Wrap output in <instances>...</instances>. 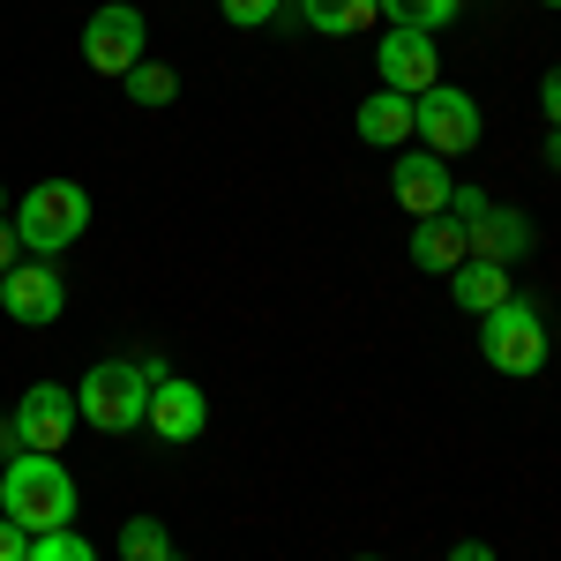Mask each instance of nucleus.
I'll return each instance as SVG.
<instances>
[{
	"instance_id": "f257e3e1",
	"label": "nucleus",
	"mask_w": 561,
	"mask_h": 561,
	"mask_svg": "<svg viewBox=\"0 0 561 561\" xmlns=\"http://www.w3.org/2000/svg\"><path fill=\"white\" fill-rule=\"evenodd\" d=\"M0 517H15L31 539L38 531H68L76 524V479H68V465L38 457V449L8 457V472H0Z\"/></svg>"
},
{
	"instance_id": "f03ea898",
	"label": "nucleus",
	"mask_w": 561,
	"mask_h": 561,
	"mask_svg": "<svg viewBox=\"0 0 561 561\" xmlns=\"http://www.w3.org/2000/svg\"><path fill=\"white\" fill-rule=\"evenodd\" d=\"M15 240H23V255H60V248H76L90 232V195L76 187V180H38L23 203H15Z\"/></svg>"
},
{
	"instance_id": "7ed1b4c3",
	"label": "nucleus",
	"mask_w": 561,
	"mask_h": 561,
	"mask_svg": "<svg viewBox=\"0 0 561 561\" xmlns=\"http://www.w3.org/2000/svg\"><path fill=\"white\" fill-rule=\"evenodd\" d=\"M76 412L98 434H135L150 420V375L135 359H98L83 382H76Z\"/></svg>"
},
{
	"instance_id": "20e7f679",
	"label": "nucleus",
	"mask_w": 561,
	"mask_h": 561,
	"mask_svg": "<svg viewBox=\"0 0 561 561\" xmlns=\"http://www.w3.org/2000/svg\"><path fill=\"white\" fill-rule=\"evenodd\" d=\"M479 352H486L494 375H539L547 367V322H539V307L517 293L494 314H479Z\"/></svg>"
},
{
	"instance_id": "39448f33",
	"label": "nucleus",
	"mask_w": 561,
	"mask_h": 561,
	"mask_svg": "<svg viewBox=\"0 0 561 561\" xmlns=\"http://www.w3.org/2000/svg\"><path fill=\"white\" fill-rule=\"evenodd\" d=\"M412 121H420V150H434V158H472L479 150V98L457 83H434L412 98Z\"/></svg>"
},
{
	"instance_id": "423d86ee",
	"label": "nucleus",
	"mask_w": 561,
	"mask_h": 561,
	"mask_svg": "<svg viewBox=\"0 0 561 561\" xmlns=\"http://www.w3.org/2000/svg\"><path fill=\"white\" fill-rule=\"evenodd\" d=\"M8 427H15V449L60 457V449H68V434L83 427V412H76V389H60V382H31L23 397H15Z\"/></svg>"
},
{
	"instance_id": "0eeeda50",
	"label": "nucleus",
	"mask_w": 561,
	"mask_h": 561,
	"mask_svg": "<svg viewBox=\"0 0 561 561\" xmlns=\"http://www.w3.org/2000/svg\"><path fill=\"white\" fill-rule=\"evenodd\" d=\"M142 45H150V31H142V8H128V0H105V8L83 23V60H90V76H113V83H121L135 60H150Z\"/></svg>"
},
{
	"instance_id": "6e6552de",
	"label": "nucleus",
	"mask_w": 561,
	"mask_h": 561,
	"mask_svg": "<svg viewBox=\"0 0 561 561\" xmlns=\"http://www.w3.org/2000/svg\"><path fill=\"white\" fill-rule=\"evenodd\" d=\"M0 307H8V322H23V330H45V322H60V307H68V285H60V270L45 255L15 262L8 277H0Z\"/></svg>"
},
{
	"instance_id": "1a4fd4ad",
	"label": "nucleus",
	"mask_w": 561,
	"mask_h": 561,
	"mask_svg": "<svg viewBox=\"0 0 561 561\" xmlns=\"http://www.w3.org/2000/svg\"><path fill=\"white\" fill-rule=\"evenodd\" d=\"M389 195H397V210H404V217H442V210H449V195H457V173H449V158H434V150H397V165H389Z\"/></svg>"
},
{
	"instance_id": "9d476101",
	"label": "nucleus",
	"mask_w": 561,
	"mask_h": 561,
	"mask_svg": "<svg viewBox=\"0 0 561 561\" xmlns=\"http://www.w3.org/2000/svg\"><path fill=\"white\" fill-rule=\"evenodd\" d=\"M375 76H382V90L420 98V90L442 83V53H434L427 31H389V38L375 45Z\"/></svg>"
},
{
	"instance_id": "9b49d317",
	"label": "nucleus",
	"mask_w": 561,
	"mask_h": 561,
	"mask_svg": "<svg viewBox=\"0 0 561 561\" xmlns=\"http://www.w3.org/2000/svg\"><path fill=\"white\" fill-rule=\"evenodd\" d=\"M142 427L180 449V442H195V434L210 427V397H203L195 382H180V375H165V382L150 389V420H142Z\"/></svg>"
},
{
	"instance_id": "f8f14e48",
	"label": "nucleus",
	"mask_w": 561,
	"mask_h": 561,
	"mask_svg": "<svg viewBox=\"0 0 561 561\" xmlns=\"http://www.w3.org/2000/svg\"><path fill=\"white\" fill-rule=\"evenodd\" d=\"M465 240H472L479 262H502V270H510V262L531 255V240H539V232H531V217H524V210H510V203H486V210L465 225Z\"/></svg>"
},
{
	"instance_id": "ddd939ff",
	"label": "nucleus",
	"mask_w": 561,
	"mask_h": 561,
	"mask_svg": "<svg viewBox=\"0 0 561 561\" xmlns=\"http://www.w3.org/2000/svg\"><path fill=\"white\" fill-rule=\"evenodd\" d=\"M449 300L465 307V314H494L502 300H517V285H510V270H502V262L465 255L457 270H449Z\"/></svg>"
},
{
	"instance_id": "4468645a",
	"label": "nucleus",
	"mask_w": 561,
	"mask_h": 561,
	"mask_svg": "<svg viewBox=\"0 0 561 561\" xmlns=\"http://www.w3.org/2000/svg\"><path fill=\"white\" fill-rule=\"evenodd\" d=\"M472 255V240H465V225L442 210V217H412V262L427 270V277H449L457 262Z\"/></svg>"
},
{
	"instance_id": "2eb2a0df",
	"label": "nucleus",
	"mask_w": 561,
	"mask_h": 561,
	"mask_svg": "<svg viewBox=\"0 0 561 561\" xmlns=\"http://www.w3.org/2000/svg\"><path fill=\"white\" fill-rule=\"evenodd\" d=\"M412 98L404 90H375L367 105H359V142H375V150H404L412 142Z\"/></svg>"
},
{
	"instance_id": "dca6fc26",
	"label": "nucleus",
	"mask_w": 561,
	"mask_h": 561,
	"mask_svg": "<svg viewBox=\"0 0 561 561\" xmlns=\"http://www.w3.org/2000/svg\"><path fill=\"white\" fill-rule=\"evenodd\" d=\"M375 15H382V0H300V23L322 31V38H352V31H367Z\"/></svg>"
},
{
	"instance_id": "f3484780",
	"label": "nucleus",
	"mask_w": 561,
	"mask_h": 561,
	"mask_svg": "<svg viewBox=\"0 0 561 561\" xmlns=\"http://www.w3.org/2000/svg\"><path fill=\"white\" fill-rule=\"evenodd\" d=\"M457 8H465V0H382L389 31H427V38L457 23Z\"/></svg>"
},
{
	"instance_id": "a211bd4d",
	"label": "nucleus",
	"mask_w": 561,
	"mask_h": 561,
	"mask_svg": "<svg viewBox=\"0 0 561 561\" xmlns=\"http://www.w3.org/2000/svg\"><path fill=\"white\" fill-rule=\"evenodd\" d=\"M121 561H173V531L158 517H128L121 524Z\"/></svg>"
},
{
	"instance_id": "6ab92c4d",
	"label": "nucleus",
	"mask_w": 561,
	"mask_h": 561,
	"mask_svg": "<svg viewBox=\"0 0 561 561\" xmlns=\"http://www.w3.org/2000/svg\"><path fill=\"white\" fill-rule=\"evenodd\" d=\"M121 83H128V98H135V105H173V98H180V76L165 68V60H135V68L121 76Z\"/></svg>"
},
{
	"instance_id": "aec40b11",
	"label": "nucleus",
	"mask_w": 561,
	"mask_h": 561,
	"mask_svg": "<svg viewBox=\"0 0 561 561\" xmlns=\"http://www.w3.org/2000/svg\"><path fill=\"white\" fill-rule=\"evenodd\" d=\"M23 561H98V547H90L83 531H38Z\"/></svg>"
},
{
	"instance_id": "412c9836",
	"label": "nucleus",
	"mask_w": 561,
	"mask_h": 561,
	"mask_svg": "<svg viewBox=\"0 0 561 561\" xmlns=\"http://www.w3.org/2000/svg\"><path fill=\"white\" fill-rule=\"evenodd\" d=\"M217 15H225L232 31H262V23L285 15V0H217Z\"/></svg>"
},
{
	"instance_id": "4be33fe9",
	"label": "nucleus",
	"mask_w": 561,
	"mask_h": 561,
	"mask_svg": "<svg viewBox=\"0 0 561 561\" xmlns=\"http://www.w3.org/2000/svg\"><path fill=\"white\" fill-rule=\"evenodd\" d=\"M539 113H547V135H561V60L547 68V83H539Z\"/></svg>"
},
{
	"instance_id": "5701e85b",
	"label": "nucleus",
	"mask_w": 561,
	"mask_h": 561,
	"mask_svg": "<svg viewBox=\"0 0 561 561\" xmlns=\"http://www.w3.org/2000/svg\"><path fill=\"white\" fill-rule=\"evenodd\" d=\"M23 554H31V531L15 517H0V561H23Z\"/></svg>"
},
{
	"instance_id": "b1692460",
	"label": "nucleus",
	"mask_w": 561,
	"mask_h": 561,
	"mask_svg": "<svg viewBox=\"0 0 561 561\" xmlns=\"http://www.w3.org/2000/svg\"><path fill=\"white\" fill-rule=\"evenodd\" d=\"M15 262H23V240H15V225H0V277H8Z\"/></svg>"
},
{
	"instance_id": "393cba45",
	"label": "nucleus",
	"mask_w": 561,
	"mask_h": 561,
	"mask_svg": "<svg viewBox=\"0 0 561 561\" xmlns=\"http://www.w3.org/2000/svg\"><path fill=\"white\" fill-rule=\"evenodd\" d=\"M449 561H494V547H479V539H457V547H449Z\"/></svg>"
},
{
	"instance_id": "a878e982",
	"label": "nucleus",
	"mask_w": 561,
	"mask_h": 561,
	"mask_svg": "<svg viewBox=\"0 0 561 561\" xmlns=\"http://www.w3.org/2000/svg\"><path fill=\"white\" fill-rule=\"evenodd\" d=\"M547 165H561V135H547Z\"/></svg>"
},
{
	"instance_id": "bb28decb",
	"label": "nucleus",
	"mask_w": 561,
	"mask_h": 561,
	"mask_svg": "<svg viewBox=\"0 0 561 561\" xmlns=\"http://www.w3.org/2000/svg\"><path fill=\"white\" fill-rule=\"evenodd\" d=\"M352 561H382V554H352Z\"/></svg>"
},
{
	"instance_id": "cd10ccee",
	"label": "nucleus",
	"mask_w": 561,
	"mask_h": 561,
	"mask_svg": "<svg viewBox=\"0 0 561 561\" xmlns=\"http://www.w3.org/2000/svg\"><path fill=\"white\" fill-rule=\"evenodd\" d=\"M539 8H561V0H539Z\"/></svg>"
},
{
	"instance_id": "c85d7f7f",
	"label": "nucleus",
	"mask_w": 561,
	"mask_h": 561,
	"mask_svg": "<svg viewBox=\"0 0 561 561\" xmlns=\"http://www.w3.org/2000/svg\"><path fill=\"white\" fill-rule=\"evenodd\" d=\"M0 210H8V195H0Z\"/></svg>"
}]
</instances>
